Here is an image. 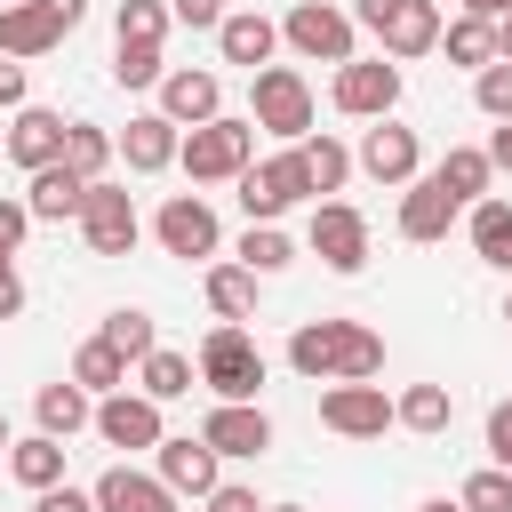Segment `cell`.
Segmentation results:
<instances>
[{
	"mask_svg": "<svg viewBox=\"0 0 512 512\" xmlns=\"http://www.w3.org/2000/svg\"><path fill=\"white\" fill-rule=\"evenodd\" d=\"M160 72H168L160 48H144V40H120V48H112V80H120V88H160Z\"/></svg>",
	"mask_w": 512,
	"mask_h": 512,
	"instance_id": "39",
	"label": "cell"
},
{
	"mask_svg": "<svg viewBox=\"0 0 512 512\" xmlns=\"http://www.w3.org/2000/svg\"><path fill=\"white\" fill-rule=\"evenodd\" d=\"M192 384H200L192 352H168V344H152V352L136 360V392H144V400H160V408H168V400H184Z\"/></svg>",
	"mask_w": 512,
	"mask_h": 512,
	"instance_id": "28",
	"label": "cell"
},
{
	"mask_svg": "<svg viewBox=\"0 0 512 512\" xmlns=\"http://www.w3.org/2000/svg\"><path fill=\"white\" fill-rule=\"evenodd\" d=\"M32 512H96V496L64 480V488H48V496H32Z\"/></svg>",
	"mask_w": 512,
	"mask_h": 512,
	"instance_id": "46",
	"label": "cell"
},
{
	"mask_svg": "<svg viewBox=\"0 0 512 512\" xmlns=\"http://www.w3.org/2000/svg\"><path fill=\"white\" fill-rule=\"evenodd\" d=\"M432 184H440L456 208H472V200H488L496 168H488V152H480V144H448V152H440V168H432Z\"/></svg>",
	"mask_w": 512,
	"mask_h": 512,
	"instance_id": "25",
	"label": "cell"
},
{
	"mask_svg": "<svg viewBox=\"0 0 512 512\" xmlns=\"http://www.w3.org/2000/svg\"><path fill=\"white\" fill-rule=\"evenodd\" d=\"M456 504L464 512H512V472H496V464H480L464 488H456Z\"/></svg>",
	"mask_w": 512,
	"mask_h": 512,
	"instance_id": "40",
	"label": "cell"
},
{
	"mask_svg": "<svg viewBox=\"0 0 512 512\" xmlns=\"http://www.w3.org/2000/svg\"><path fill=\"white\" fill-rule=\"evenodd\" d=\"M480 152H488V168H496V176H512V120H496Z\"/></svg>",
	"mask_w": 512,
	"mask_h": 512,
	"instance_id": "47",
	"label": "cell"
},
{
	"mask_svg": "<svg viewBox=\"0 0 512 512\" xmlns=\"http://www.w3.org/2000/svg\"><path fill=\"white\" fill-rule=\"evenodd\" d=\"M232 184H240V216H248V224H280V216H288L296 200H312V184H304V160H296V144H288V152H272V160H248V168H240Z\"/></svg>",
	"mask_w": 512,
	"mask_h": 512,
	"instance_id": "6",
	"label": "cell"
},
{
	"mask_svg": "<svg viewBox=\"0 0 512 512\" xmlns=\"http://www.w3.org/2000/svg\"><path fill=\"white\" fill-rule=\"evenodd\" d=\"M64 128H72L64 112L24 104V112H8V144H0V152H8L24 176H40V168H56V160H64Z\"/></svg>",
	"mask_w": 512,
	"mask_h": 512,
	"instance_id": "17",
	"label": "cell"
},
{
	"mask_svg": "<svg viewBox=\"0 0 512 512\" xmlns=\"http://www.w3.org/2000/svg\"><path fill=\"white\" fill-rule=\"evenodd\" d=\"M0 8H16V0H0Z\"/></svg>",
	"mask_w": 512,
	"mask_h": 512,
	"instance_id": "58",
	"label": "cell"
},
{
	"mask_svg": "<svg viewBox=\"0 0 512 512\" xmlns=\"http://www.w3.org/2000/svg\"><path fill=\"white\" fill-rule=\"evenodd\" d=\"M0 144H8V120H0Z\"/></svg>",
	"mask_w": 512,
	"mask_h": 512,
	"instance_id": "57",
	"label": "cell"
},
{
	"mask_svg": "<svg viewBox=\"0 0 512 512\" xmlns=\"http://www.w3.org/2000/svg\"><path fill=\"white\" fill-rule=\"evenodd\" d=\"M272 512H304V504H272Z\"/></svg>",
	"mask_w": 512,
	"mask_h": 512,
	"instance_id": "55",
	"label": "cell"
},
{
	"mask_svg": "<svg viewBox=\"0 0 512 512\" xmlns=\"http://www.w3.org/2000/svg\"><path fill=\"white\" fill-rule=\"evenodd\" d=\"M152 472H160V480H168L176 496H192V504H208V496H216V480H224V456H216V448H208L200 432H184V440L168 432V440L152 448Z\"/></svg>",
	"mask_w": 512,
	"mask_h": 512,
	"instance_id": "13",
	"label": "cell"
},
{
	"mask_svg": "<svg viewBox=\"0 0 512 512\" xmlns=\"http://www.w3.org/2000/svg\"><path fill=\"white\" fill-rule=\"evenodd\" d=\"M232 264H248L256 280H272V272H288V264H296V240H288L280 224H248V232H240V248H232Z\"/></svg>",
	"mask_w": 512,
	"mask_h": 512,
	"instance_id": "34",
	"label": "cell"
},
{
	"mask_svg": "<svg viewBox=\"0 0 512 512\" xmlns=\"http://www.w3.org/2000/svg\"><path fill=\"white\" fill-rule=\"evenodd\" d=\"M416 512H464V504H456V496H424Z\"/></svg>",
	"mask_w": 512,
	"mask_h": 512,
	"instance_id": "52",
	"label": "cell"
},
{
	"mask_svg": "<svg viewBox=\"0 0 512 512\" xmlns=\"http://www.w3.org/2000/svg\"><path fill=\"white\" fill-rule=\"evenodd\" d=\"M160 120H176V128H208L216 112H224V80L216 72H192V64H168L160 72V104H152Z\"/></svg>",
	"mask_w": 512,
	"mask_h": 512,
	"instance_id": "16",
	"label": "cell"
},
{
	"mask_svg": "<svg viewBox=\"0 0 512 512\" xmlns=\"http://www.w3.org/2000/svg\"><path fill=\"white\" fill-rule=\"evenodd\" d=\"M96 336H104V344H112V352H120L128 368H136V360H144V352L160 344V328H152V312H136V304H120V312H104V328H96Z\"/></svg>",
	"mask_w": 512,
	"mask_h": 512,
	"instance_id": "37",
	"label": "cell"
},
{
	"mask_svg": "<svg viewBox=\"0 0 512 512\" xmlns=\"http://www.w3.org/2000/svg\"><path fill=\"white\" fill-rule=\"evenodd\" d=\"M248 128L280 136V144H304L312 136V80L296 64H264L248 72Z\"/></svg>",
	"mask_w": 512,
	"mask_h": 512,
	"instance_id": "2",
	"label": "cell"
},
{
	"mask_svg": "<svg viewBox=\"0 0 512 512\" xmlns=\"http://www.w3.org/2000/svg\"><path fill=\"white\" fill-rule=\"evenodd\" d=\"M464 232H472V248H480V264H512V200L504 192H488V200H472L464 208Z\"/></svg>",
	"mask_w": 512,
	"mask_h": 512,
	"instance_id": "29",
	"label": "cell"
},
{
	"mask_svg": "<svg viewBox=\"0 0 512 512\" xmlns=\"http://www.w3.org/2000/svg\"><path fill=\"white\" fill-rule=\"evenodd\" d=\"M248 160H256V128L232 120V112H216L208 128H184V144H176V168L192 184H232Z\"/></svg>",
	"mask_w": 512,
	"mask_h": 512,
	"instance_id": "4",
	"label": "cell"
},
{
	"mask_svg": "<svg viewBox=\"0 0 512 512\" xmlns=\"http://www.w3.org/2000/svg\"><path fill=\"white\" fill-rule=\"evenodd\" d=\"M496 56L512 64V16H496Z\"/></svg>",
	"mask_w": 512,
	"mask_h": 512,
	"instance_id": "51",
	"label": "cell"
},
{
	"mask_svg": "<svg viewBox=\"0 0 512 512\" xmlns=\"http://www.w3.org/2000/svg\"><path fill=\"white\" fill-rule=\"evenodd\" d=\"M304 240H312V256H320L328 272H344V280H352V272L368 264V216H360L352 200H320V208H312V232H304Z\"/></svg>",
	"mask_w": 512,
	"mask_h": 512,
	"instance_id": "11",
	"label": "cell"
},
{
	"mask_svg": "<svg viewBox=\"0 0 512 512\" xmlns=\"http://www.w3.org/2000/svg\"><path fill=\"white\" fill-rule=\"evenodd\" d=\"M392 424H408V432H448L456 424V400H448V384H408L400 400H392Z\"/></svg>",
	"mask_w": 512,
	"mask_h": 512,
	"instance_id": "33",
	"label": "cell"
},
{
	"mask_svg": "<svg viewBox=\"0 0 512 512\" xmlns=\"http://www.w3.org/2000/svg\"><path fill=\"white\" fill-rule=\"evenodd\" d=\"M200 440H208L216 456H240V464H256V456L272 448V416H264L256 400H216V408L200 416Z\"/></svg>",
	"mask_w": 512,
	"mask_h": 512,
	"instance_id": "15",
	"label": "cell"
},
{
	"mask_svg": "<svg viewBox=\"0 0 512 512\" xmlns=\"http://www.w3.org/2000/svg\"><path fill=\"white\" fill-rule=\"evenodd\" d=\"M192 368H200V384H208L216 400H256V392H264V352H256V336L232 328V320H216V328L200 336Z\"/></svg>",
	"mask_w": 512,
	"mask_h": 512,
	"instance_id": "3",
	"label": "cell"
},
{
	"mask_svg": "<svg viewBox=\"0 0 512 512\" xmlns=\"http://www.w3.org/2000/svg\"><path fill=\"white\" fill-rule=\"evenodd\" d=\"M320 424L336 440H384L392 432V392L384 384H328L320 392Z\"/></svg>",
	"mask_w": 512,
	"mask_h": 512,
	"instance_id": "12",
	"label": "cell"
},
{
	"mask_svg": "<svg viewBox=\"0 0 512 512\" xmlns=\"http://www.w3.org/2000/svg\"><path fill=\"white\" fill-rule=\"evenodd\" d=\"M336 112L344 120H392V104H400V64H384V56H352V64H336Z\"/></svg>",
	"mask_w": 512,
	"mask_h": 512,
	"instance_id": "8",
	"label": "cell"
},
{
	"mask_svg": "<svg viewBox=\"0 0 512 512\" xmlns=\"http://www.w3.org/2000/svg\"><path fill=\"white\" fill-rule=\"evenodd\" d=\"M504 320H512V296H504Z\"/></svg>",
	"mask_w": 512,
	"mask_h": 512,
	"instance_id": "56",
	"label": "cell"
},
{
	"mask_svg": "<svg viewBox=\"0 0 512 512\" xmlns=\"http://www.w3.org/2000/svg\"><path fill=\"white\" fill-rule=\"evenodd\" d=\"M296 160H304V184H312V192H344V176H352V152H344L336 136H304Z\"/></svg>",
	"mask_w": 512,
	"mask_h": 512,
	"instance_id": "36",
	"label": "cell"
},
{
	"mask_svg": "<svg viewBox=\"0 0 512 512\" xmlns=\"http://www.w3.org/2000/svg\"><path fill=\"white\" fill-rule=\"evenodd\" d=\"M8 472H16V488H32V496L64 488V440H48V432L8 440Z\"/></svg>",
	"mask_w": 512,
	"mask_h": 512,
	"instance_id": "27",
	"label": "cell"
},
{
	"mask_svg": "<svg viewBox=\"0 0 512 512\" xmlns=\"http://www.w3.org/2000/svg\"><path fill=\"white\" fill-rule=\"evenodd\" d=\"M176 144H184V128L160 120V112H136V120L120 128V160H128V176H160V168H176Z\"/></svg>",
	"mask_w": 512,
	"mask_h": 512,
	"instance_id": "21",
	"label": "cell"
},
{
	"mask_svg": "<svg viewBox=\"0 0 512 512\" xmlns=\"http://www.w3.org/2000/svg\"><path fill=\"white\" fill-rule=\"evenodd\" d=\"M208 512H272L248 480H216V496H208Z\"/></svg>",
	"mask_w": 512,
	"mask_h": 512,
	"instance_id": "44",
	"label": "cell"
},
{
	"mask_svg": "<svg viewBox=\"0 0 512 512\" xmlns=\"http://www.w3.org/2000/svg\"><path fill=\"white\" fill-rule=\"evenodd\" d=\"M352 168L376 176V184H416V176H424V144H416V128H400V120H368Z\"/></svg>",
	"mask_w": 512,
	"mask_h": 512,
	"instance_id": "10",
	"label": "cell"
},
{
	"mask_svg": "<svg viewBox=\"0 0 512 512\" xmlns=\"http://www.w3.org/2000/svg\"><path fill=\"white\" fill-rule=\"evenodd\" d=\"M112 40H144V48H160V40H168V0H120Z\"/></svg>",
	"mask_w": 512,
	"mask_h": 512,
	"instance_id": "38",
	"label": "cell"
},
{
	"mask_svg": "<svg viewBox=\"0 0 512 512\" xmlns=\"http://www.w3.org/2000/svg\"><path fill=\"white\" fill-rule=\"evenodd\" d=\"M80 200H88V176H72L64 160H56V168H40V176L24 184L32 224H80Z\"/></svg>",
	"mask_w": 512,
	"mask_h": 512,
	"instance_id": "24",
	"label": "cell"
},
{
	"mask_svg": "<svg viewBox=\"0 0 512 512\" xmlns=\"http://www.w3.org/2000/svg\"><path fill=\"white\" fill-rule=\"evenodd\" d=\"M24 312V280H16V256H0V320Z\"/></svg>",
	"mask_w": 512,
	"mask_h": 512,
	"instance_id": "48",
	"label": "cell"
},
{
	"mask_svg": "<svg viewBox=\"0 0 512 512\" xmlns=\"http://www.w3.org/2000/svg\"><path fill=\"white\" fill-rule=\"evenodd\" d=\"M8 440H16V432H8V416H0V456H8Z\"/></svg>",
	"mask_w": 512,
	"mask_h": 512,
	"instance_id": "54",
	"label": "cell"
},
{
	"mask_svg": "<svg viewBox=\"0 0 512 512\" xmlns=\"http://www.w3.org/2000/svg\"><path fill=\"white\" fill-rule=\"evenodd\" d=\"M464 208L432 184V176H416V184H400V240H416V248H432V240H448V224H456Z\"/></svg>",
	"mask_w": 512,
	"mask_h": 512,
	"instance_id": "22",
	"label": "cell"
},
{
	"mask_svg": "<svg viewBox=\"0 0 512 512\" xmlns=\"http://www.w3.org/2000/svg\"><path fill=\"white\" fill-rule=\"evenodd\" d=\"M472 104L488 112V120H512V64L496 56L488 72H472Z\"/></svg>",
	"mask_w": 512,
	"mask_h": 512,
	"instance_id": "41",
	"label": "cell"
},
{
	"mask_svg": "<svg viewBox=\"0 0 512 512\" xmlns=\"http://www.w3.org/2000/svg\"><path fill=\"white\" fill-rule=\"evenodd\" d=\"M208 312L216 320H256V272L248 264H208Z\"/></svg>",
	"mask_w": 512,
	"mask_h": 512,
	"instance_id": "31",
	"label": "cell"
},
{
	"mask_svg": "<svg viewBox=\"0 0 512 512\" xmlns=\"http://www.w3.org/2000/svg\"><path fill=\"white\" fill-rule=\"evenodd\" d=\"M168 24H192V32H216V24H224V0H168Z\"/></svg>",
	"mask_w": 512,
	"mask_h": 512,
	"instance_id": "43",
	"label": "cell"
},
{
	"mask_svg": "<svg viewBox=\"0 0 512 512\" xmlns=\"http://www.w3.org/2000/svg\"><path fill=\"white\" fill-rule=\"evenodd\" d=\"M32 416H40V432H48V440H72V432H88V424H96V400H88L72 376H56V384H40Z\"/></svg>",
	"mask_w": 512,
	"mask_h": 512,
	"instance_id": "26",
	"label": "cell"
},
{
	"mask_svg": "<svg viewBox=\"0 0 512 512\" xmlns=\"http://www.w3.org/2000/svg\"><path fill=\"white\" fill-rule=\"evenodd\" d=\"M488 464H496V472H512V400H496V408H488Z\"/></svg>",
	"mask_w": 512,
	"mask_h": 512,
	"instance_id": "42",
	"label": "cell"
},
{
	"mask_svg": "<svg viewBox=\"0 0 512 512\" xmlns=\"http://www.w3.org/2000/svg\"><path fill=\"white\" fill-rule=\"evenodd\" d=\"M88 496H96V512H176V504H184L160 472H136V464H112Z\"/></svg>",
	"mask_w": 512,
	"mask_h": 512,
	"instance_id": "20",
	"label": "cell"
},
{
	"mask_svg": "<svg viewBox=\"0 0 512 512\" xmlns=\"http://www.w3.org/2000/svg\"><path fill=\"white\" fill-rule=\"evenodd\" d=\"M96 440H104V448H160V440H168L160 400H144V392H104V400H96Z\"/></svg>",
	"mask_w": 512,
	"mask_h": 512,
	"instance_id": "18",
	"label": "cell"
},
{
	"mask_svg": "<svg viewBox=\"0 0 512 512\" xmlns=\"http://www.w3.org/2000/svg\"><path fill=\"white\" fill-rule=\"evenodd\" d=\"M496 16H512V0H488V24H496Z\"/></svg>",
	"mask_w": 512,
	"mask_h": 512,
	"instance_id": "53",
	"label": "cell"
},
{
	"mask_svg": "<svg viewBox=\"0 0 512 512\" xmlns=\"http://www.w3.org/2000/svg\"><path fill=\"white\" fill-rule=\"evenodd\" d=\"M440 48H448V64L488 72V64H496V24H488V16H448V24H440Z\"/></svg>",
	"mask_w": 512,
	"mask_h": 512,
	"instance_id": "30",
	"label": "cell"
},
{
	"mask_svg": "<svg viewBox=\"0 0 512 512\" xmlns=\"http://www.w3.org/2000/svg\"><path fill=\"white\" fill-rule=\"evenodd\" d=\"M72 384H80L88 400H104V392H128V360H120L104 336H88V344L72 352Z\"/></svg>",
	"mask_w": 512,
	"mask_h": 512,
	"instance_id": "32",
	"label": "cell"
},
{
	"mask_svg": "<svg viewBox=\"0 0 512 512\" xmlns=\"http://www.w3.org/2000/svg\"><path fill=\"white\" fill-rule=\"evenodd\" d=\"M64 40V24L40 8V0H16V8H0V56L8 64H32V56H48Z\"/></svg>",
	"mask_w": 512,
	"mask_h": 512,
	"instance_id": "23",
	"label": "cell"
},
{
	"mask_svg": "<svg viewBox=\"0 0 512 512\" xmlns=\"http://www.w3.org/2000/svg\"><path fill=\"white\" fill-rule=\"evenodd\" d=\"M216 56L240 64V72H264V64L280 56V24H272L264 8H224V24H216Z\"/></svg>",
	"mask_w": 512,
	"mask_h": 512,
	"instance_id": "19",
	"label": "cell"
},
{
	"mask_svg": "<svg viewBox=\"0 0 512 512\" xmlns=\"http://www.w3.org/2000/svg\"><path fill=\"white\" fill-rule=\"evenodd\" d=\"M80 240H88V256H128V248L144 240L136 200H128L120 184H88V200H80Z\"/></svg>",
	"mask_w": 512,
	"mask_h": 512,
	"instance_id": "9",
	"label": "cell"
},
{
	"mask_svg": "<svg viewBox=\"0 0 512 512\" xmlns=\"http://www.w3.org/2000/svg\"><path fill=\"white\" fill-rule=\"evenodd\" d=\"M440 48V0H392L376 16V56L384 64H416Z\"/></svg>",
	"mask_w": 512,
	"mask_h": 512,
	"instance_id": "14",
	"label": "cell"
},
{
	"mask_svg": "<svg viewBox=\"0 0 512 512\" xmlns=\"http://www.w3.org/2000/svg\"><path fill=\"white\" fill-rule=\"evenodd\" d=\"M152 240H160L168 256H184V264H216V248H224L216 208H208L200 192H168V200H160V216H152Z\"/></svg>",
	"mask_w": 512,
	"mask_h": 512,
	"instance_id": "7",
	"label": "cell"
},
{
	"mask_svg": "<svg viewBox=\"0 0 512 512\" xmlns=\"http://www.w3.org/2000/svg\"><path fill=\"white\" fill-rule=\"evenodd\" d=\"M0 112H24V64L0 56Z\"/></svg>",
	"mask_w": 512,
	"mask_h": 512,
	"instance_id": "49",
	"label": "cell"
},
{
	"mask_svg": "<svg viewBox=\"0 0 512 512\" xmlns=\"http://www.w3.org/2000/svg\"><path fill=\"white\" fill-rule=\"evenodd\" d=\"M40 8H48L64 32H80V24H88V0H40Z\"/></svg>",
	"mask_w": 512,
	"mask_h": 512,
	"instance_id": "50",
	"label": "cell"
},
{
	"mask_svg": "<svg viewBox=\"0 0 512 512\" xmlns=\"http://www.w3.org/2000/svg\"><path fill=\"white\" fill-rule=\"evenodd\" d=\"M288 368L312 384H376L384 376V336L368 320H296Z\"/></svg>",
	"mask_w": 512,
	"mask_h": 512,
	"instance_id": "1",
	"label": "cell"
},
{
	"mask_svg": "<svg viewBox=\"0 0 512 512\" xmlns=\"http://www.w3.org/2000/svg\"><path fill=\"white\" fill-rule=\"evenodd\" d=\"M24 232H32V208L0 192V256H16V248H24Z\"/></svg>",
	"mask_w": 512,
	"mask_h": 512,
	"instance_id": "45",
	"label": "cell"
},
{
	"mask_svg": "<svg viewBox=\"0 0 512 512\" xmlns=\"http://www.w3.org/2000/svg\"><path fill=\"white\" fill-rule=\"evenodd\" d=\"M112 160H120V144H112L104 128H88V120H72V128H64V168H72V176L104 184V168H112Z\"/></svg>",
	"mask_w": 512,
	"mask_h": 512,
	"instance_id": "35",
	"label": "cell"
},
{
	"mask_svg": "<svg viewBox=\"0 0 512 512\" xmlns=\"http://www.w3.org/2000/svg\"><path fill=\"white\" fill-rule=\"evenodd\" d=\"M280 40H288L304 64H352V56H360L352 8H328V0H296V8L280 16Z\"/></svg>",
	"mask_w": 512,
	"mask_h": 512,
	"instance_id": "5",
	"label": "cell"
}]
</instances>
